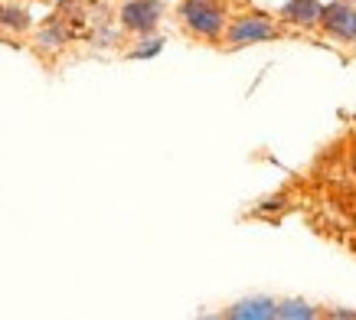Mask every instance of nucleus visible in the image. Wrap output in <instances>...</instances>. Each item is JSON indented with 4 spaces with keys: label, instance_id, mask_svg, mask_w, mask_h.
<instances>
[{
    "label": "nucleus",
    "instance_id": "9b49d317",
    "mask_svg": "<svg viewBox=\"0 0 356 320\" xmlns=\"http://www.w3.org/2000/svg\"><path fill=\"white\" fill-rule=\"evenodd\" d=\"M281 206H284V193H278V196L265 200V203L259 206V213H271V209H281Z\"/></svg>",
    "mask_w": 356,
    "mask_h": 320
},
{
    "label": "nucleus",
    "instance_id": "7ed1b4c3",
    "mask_svg": "<svg viewBox=\"0 0 356 320\" xmlns=\"http://www.w3.org/2000/svg\"><path fill=\"white\" fill-rule=\"evenodd\" d=\"M226 43L229 46H248V43H265V40H275L278 36V26L261 17V13H245L238 20L226 23Z\"/></svg>",
    "mask_w": 356,
    "mask_h": 320
},
{
    "label": "nucleus",
    "instance_id": "f8f14e48",
    "mask_svg": "<svg viewBox=\"0 0 356 320\" xmlns=\"http://www.w3.org/2000/svg\"><path fill=\"white\" fill-rule=\"evenodd\" d=\"M330 317H343V320L353 317L356 320V310H330Z\"/></svg>",
    "mask_w": 356,
    "mask_h": 320
},
{
    "label": "nucleus",
    "instance_id": "0eeeda50",
    "mask_svg": "<svg viewBox=\"0 0 356 320\" xmlns=\"http://www.w3.org/2000/svg\"><path fill=\"white\" fill-rule=\"evenodd\" d=\"M321 7H324L321 0H288L281 17L288 23H294V26H314L321 20Z\"/></svg>",
    "mask_w": 356,
    "mask_h": 320
},
{
    "label": "nucleus",
    "instance_id": "f03ea898",
    "mask_svg": "<svg viewBox=\"0 0 356 320\" xmlns=\"http://www.w3.org/2000/svg\"><path fill=\"white\" fill-rule=\"evenodd\" d=\"M161 20H163V3L161 0H124V3H121V10H118L121 30L138 33V36L154 33Z\"/></svg>",
    "mask_w": 356,
    "mask_h": 320
},
{
    "label": "nucleus",
    "instance_id": "6e6552de",
    "mask_svg": "<svg viewBox=\"0 0 356 320\" xmlns=\"http://www.w3.org/2000/svg\"><path fill=\"white\" fill-rule=\"evenodd\" d=\"M0 26L10 33H26L33 26V17L20 3H0Z\"/></svg>",
    "mask_w": 356,
    "mask_h": 320
},
{
    "label": "nucleus",
    "instance_id": "39448f33",
    "mask_svg": "<svg viewBox=\"0 0 356 320\" xmlns=\"http://www.w3.org/2000/svg\"><path fill=\"white\" fill-rule=\"evenodd\" d=\"M69 40H72V20L63 17V13H56V17H49V20L40 26V33H36V49H40V53H59Z\"/></svg>",
    "mask_w": 356,
    "mask_h": 320
},
{
    "label": "nucleus",
    "instance_id": "9d476101",
    "mask_svg": "<svg viewBox=\"0 0 356 320\" xmlns=\"http://www.w3.org/2000/svg\"><path fill=\"white\" fill-rule=\"evenodd\" d=\"M163 49V36H154V33H147L144 40H140L134 49L128 53V59H154V56Z\"/></svg>",
    "mask_w": 356,
    "mask_h": 320
},
{
    "label": "nucleus",
    "instance_id": "20e7f679",
    "mask_svg": "<svg viewBox=\"0 0 356 320\" xmlns=\"http://www.w3.org/2000/svg\"><path fill=\"white\" fill-rule=\"evenodd\" d=\"M321 26H324L330 36H337L340 43H356V7L350 0H334L321 7Z\"/></svg>",
    "mask_w": 356,
    "mask_h": 320
},
{
    "label": "nucleus",
    "instance_id": "423d86ee",
    "mask_svg": "<svg viewBox=\"0 0 356 320\" xmlns=\"http://www.w3.org/2000/svg\"><path fill=\"white\" fill-rule=\"evenodd\" d=\"M229 320H275V301L271 298H245L232 304V307L222 314Z\"/></svg>",
    "mask_w": 356,
    "mask_h": 320
},
{
    "label": "nucleus",
    "instance_id": "1a4fd4ad",
    "mask_svg": "<svg viewBox=\"0 0 356 320\" xmlns=\"http://www.w3.org/2000/svg\"><path fill=\"white\" fill-rule=\"evenodd\" d=\"M275 317H281V320H311V317H317V310H314L307 301H281V304H275Z\"/></svg>",
    "mask_w": 356,
    "mask_h": 320
},
{
    "label": "nucleus",
    "instance_id": "f257e3e1",
    "mask_svg": "<svg viewBox=\"0 0 356 320\" xmlns=\"http://www.w3.org/2000/svg\"><path fill=\"white\" fill-rule=\"evenodd\" d=\"M180 20L200 40H219L226 33V7L219 0H180Z\"/></svg>",
    "mask_w": 356,
    "mask_h": 320
}]
</instances>
